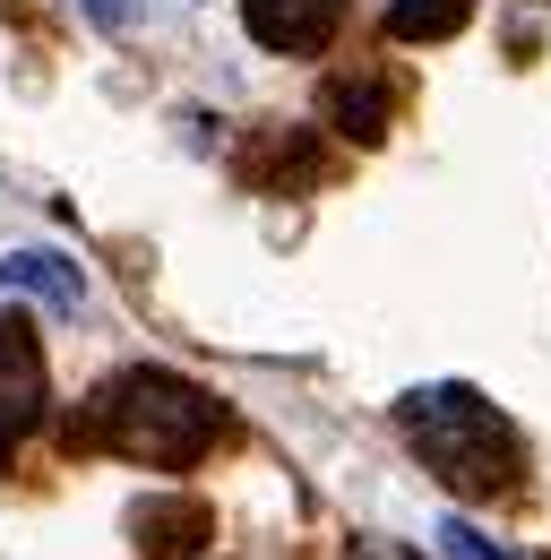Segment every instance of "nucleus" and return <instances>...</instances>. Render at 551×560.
<instances>
[{
  "label": "nucleus",
  "mask_w": 551,
  "mask_h": 560,
  "mask_svg": "<svg viewBox=\"0 0 551 560\" xmlns=\"http://www.w3.org/2000/svg\"><path fill=\"white\" fill-rule=\"evenodd\" d=\"M215 397L190 388L181 371H121V380H104L95 388V406H86V440L95 448H113V457H130V466H164V475H181V466H199L207 448H215Z\"/></svg>",
  "instance_id": "nucleus-1"
},
{
  "label": "nucleus",
  "mask_w": 551,
  "mask_h": 560,
  "mask_svg": "<svg viewBox=\"0 0 551 560\" xmlns=\"http://www.w3.org/2000/svg\"><path fill=\"white\" fill-rule=\"evenodd\" d=\"M337 18H344V0H242L250 44H268V52H319L337 35Z\"/></svg>",
  "instance_id": "nucleus-4"
},
{
  "label": "nucleus",
  "mask_w": 551,
  "mask_h": 560,
  "mask_svg": "<svg viewBox=\"0 0 551 560\" xmlns=\"http://www.w3.org/2000/svg\"><path fill=\"white\" fill-rule=\"evenodd\" d=\"M199 526H207V517L190 509V500H146V509H138V535H146V552H155V560H181L173 535H199Z\"/></svg>",
  "instance_id": "nucleus-7"
},
{
  "label": "nucleus",
  "mask_w": 551,
  "mask_h": 560,
  "mask_svg": "<svg viewBox=\"0 0 551 560\" xmlns=\"http://www.w3.org/2000/svg\"><path fill=\"white\" fill-rule=\"evenodd\" d=\"M0 293H26V302H44V311H78L86 302V277H78V259L69 250H9L0 259Z\"/></svg>",
  "instance_id": "nucleus-5"
},
{
  "label": "nucleus",
  "mask_w": 551,
  "mask_h": 560,
  "mask_svg": "<svg viewBox=\"0 0 551 560\" xmlns=\"http://www.w3.org/2000/svg\"><path fill=\"white\" fill-rule=\"evenodd\" d=\"M337 121L353 139H379L388 130V104H379V86H337Z\"/></svg>",
  "instance_id": "nucleus-9"
},
{
  "label": "nucleus",
  "mask_w": 551,
  "mask_h": 560,
  "mask_svg": "<svg viewBox=\"0 0 551 560\" xmlns=\"http://www.w3.org/2000/svg\"><path fill=\"white\" fill-rule=\"evenodd\" d=\"M44 397H52L44 346H35L17 319H0V448H17V440L44 422Z\"/></svg>",
  "instance_id": "nucleus-3"
},
{
  "label": "nucleus",
  "mask_w": 551,
  "mask_h": 560,
  "mask_svg": "<svg viewBox=\"0 0 551 560\" xmlns=\"http://www.w3.org/2000/svg\"><path fill=\"white\" fill-rule=\"evenodd\" d=\"M397 422L457 491H508V475H517V422L474 388H413Z\"/></svg>",
  "instance_id": "nucleus-2"
},
{
  "label": "nucleus",
  "mask_w": 551,
  "mask_h": 560,
  "mask_svg": "<svg viewBox=\"0 0 551 560\" xmlns=\"http://www.w3.org/2000/svg\"><path fill=\"white\" fill-rule=\"evenodd\" d=\"M466 9L474 0H388V35L397 44H439V35L466 26Z\"/></svg>",
  "instance_id": "nucleus-6"
},
{
  "label": "nucleus",
  "mask_w": 551,
  "mask_h": 560,
  "mask_svg": "<svg viewBox=\"0 0 551 560\" xmlns=\"http://www.w3.org/2000/svg\"><path fill=\"white\" fill-rule=\"evenodd\" d=\"M344 560H413V552H406V544H353Z\"/></svg>",
  "instance_id": "nucleus-11"
},
{
  "label": "nucleus",
  "mask_w": 551,
  "mask_h": 560,
  "mask_svg": "<svg viewBox=\"0 0 551 560\" xmlns=\"http://www.w3.org/2000/svg\"><path fill=\"white\" fill-rule=\"evenodd\" d=\"M431 544H439V552H448V560H517V552H508V544H491L482 526H466L457 509L439 517V535H431Z\"/></svg>",
  "instance_id": "nucleus-8"
},
{
  "label": "nucleus",
  "mask_w": 551,
  "mask_h": 560,
  "mask_svg": "<svg viewBox=\"0 0 551 560\" xmlns=\"http://www.w3.org/2000/svg\"><path fill=\"white\" fill-rule=\"evenodd\" d=\"M78 9H86V26H104V35H121L138 18V0H78Z\"/></svg>",
  "instance_id": "nucleus-10"
}]
</instances>
